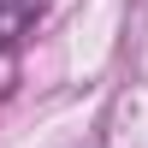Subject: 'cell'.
Segmentation results:
<instances>
[{"instance_id": "1", "label": "cell", "mask_w": 148, "mask_h": 148, "mask_svg": "<svg viewBox=\"0 0 148 148\" xmlns=\"http://www.w3.org/2000/svg\"><path fill=\"white\" fill-rule=\"evenodd\" d=\"M36 18H42V0H0V53H12Z\"/></svg>"}]
</instances>
